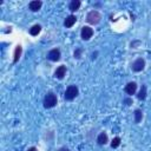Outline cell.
<instances>
[{"label":"cell","instance_id":"1","mask_svg":"<svg viewBox=\"0 0 151 151\" xmlns=\"http://www.w3.org/2000/svg\"><path fill=\"white\" fill-rule=\"evenodd\" d=\"M57 105V96L53 92H48L44 98V106L46 109H51Z\"/></svg>","mask_w":151,"mask_h":151},{"label":"cell","instance_id":"2","mask_svg":"<svg viewBox=\"0 0 151 151\" xmlns=\"http://www.w3.org/2000/svg\"><path fill=\"white\" fill-rule=\"evenodd\" d=\"M78 96V87L76 85H70L65 91V99L72 100Z\"/></svg>","mask_w":151,"mask_h":151},{"label":"cell","instance_id":"3","mask_svg":"<svg viewBox=\"0 0 151 151\" xmlns=\"http://www.w3.org/2000/svg\"><path fill=\"white\" fill-rule=\"evenodd\" d=\"M86 20H87L89 24H92V25L98 24V23L100 21V14H99V12H98V11H91V12L87 14Z\"/></svg>","mask_w":151,"mask_h":151},{"label":"cell","instance_id":"4","mask_svg":"<svg viewBox=\"0 0 151 151\" xmlns=\"http://www.w3.org/2000/svg\"><path fill=\"white\" fill-rule=\"evenodd\" d=\"M144 66H145V62H144V59L143 58H138V59H136L133 63H132V70L135 71V72H140L143 69H144Z\"/></svg>","mask_w":151,"mask_h":151},{"label":"cell","instance_id":"5","mask_svg":"<svg viewBox=\"0 0 151 151\" xmlns=\"http://www.w3.org/2000/svg\"><path fill=\"white\" fill-rule=\"evenodd\" d=\"M47 58L51 60V62H58L60 59V51H59L58 48L51 50V51L48 52V55H47Z\"/></svg>","mask_w":151,"mask_h":151},{"label":"cell","instance_id":"6","mask_svg":"<svg viewBox=\"0 0 151 151\" xmlns=\"http://www.w3.org/2000/svg\"><path fill=\"white\" fill-rule=\"evenodd\" d=\"M80 35H82V38H83L84 40H89V39L93 35V30H92L91 27H89V26H84V27L82 28Z\"/></svg>","mask_w":151,"mask_h":151},{"label":"cell","instance_id":"7","mask_svg":"<svg viewBox=\"0 0 151 151\" xmlns=\"http://www.w3.org/2000/svg\"><path fill=\"white\" fill-rule=\"evenodd\" d=\"M136 90H137V84L133 83V82L128 83L126 86H125V92H126L128 94H130V96H131V94H135Z\"/></svg>","mask_w":151,"mask_h":151},{"label":"cell","instance_id":"8","mask_svg":"<svg viewBox=\"0 0 151 151\" xmlns=\"http://www.w3.org/2000/svg\"><path fill=\"white\" fill-rule=\"evenodd\" d=\"M41 6H43V3H41V1H39V0H34V1H31V3H30V5H28L30 10H31V11H33V12L39 11V10L41 9Z\"/></svg>","mask_w":151,"mask_h":151},{"label":"cell","instance_id":"9","mask_svg":"<svg viewBox=\"0 0 151 151\" xmlns=\"http://www.w3.org/2000/svg\"><path fill=\"white\" fill-rule=\"evenodd\" d=\"M65 74H66V67H65L64 65H63V66H59V67L56 70V72H55V76H56L58 79H63Z\"/></svg>","mask_w":151,"mask_h":151},{"label":"cell","instance_id":"10","mask_svg":"<svg viewBox=\"0 0 151 151\" xmlns=\"http://www.w3.org/2000/svg\"><path fill=\"white\" fill-rule=\"evenodd\" d=\"M76 21H77V18L74 17V16H69L66 19H65V21H64V25L66 26V27H72L74 24H76Z\"/></svg>","mask_w":151,"mask_h":151},{"label":"cell","instance_id":"11","mask_svg":"<svg viewBox=\"0 0 151 151\" xmlns=\"http://www.w3.org/2000/svg\"><path fill=\"white\" fill-rule=\"evenodd\" d=\"M97 142H98V144H100V145L106 144V143H108V135H106L105 132L99 133V136H98V138H97Z\"/></svg>","mask_w":151,"mask_h":151},{"label":"cell","instance_id":"12","mask_svg":"<svg viewBox=\"0 0 151 151\" xmlns=\"http://www.w3.org/2000/svg\"><path fill=\"white\" fill-rule=\"evenodd\" d=\"M79 7H80V1H79V0H72V1L70 3V10L72 12L79 10Z\"/></svg>","mask_w":151,"mask_h":151},{"label":"cell","instance_id":"13","mask_svg":"<svg viewBox=\"0 0 151 151\" xmlns=\"http://www.w3.org/2000/svg\"><path fill=\"white\" fill-rule=\"evenodd\" d=\"M40 31H41V26H40V25H33V26L30 28V33H31L32 35H38V34L40 33Z\"/></svg>","mask_w":151,"mask_h":151},{"label":"cell","instance_id":"14","mask_svg":"<svg viewBox=\"0 0 151 151\" xmlns=\"http://www.w3.org/2000/svg\"><path fill=\"white\" fill-rule=\"evenodd\" d=\"M21 46H17L16 47V51H14V59H13V63H18L20 56H21Z\"/></svg>","mask_w":151,"mask_h":151},{"label":"cell","instance_id":"15","mask_svg":"<svg viewBox=\"0 0 151 151\" xmlns=\"http://www.w3.org/2000/svg\"><path fill=\"white\" fill-rule=\"evenodd\" d=\"M137 97H138V99H140V100H143V99L146 98V86H145V85L142 86V89H140V91H139V93H138Z\"/></svg>","mask_w":151,"mask_h":151},{"label":"cell","instance_id":"16","mask_svg":"<svg viewBox=\"0 0 151 151\" xmlns=\"http://www.w3.org/2000/svg\"><path fill=\"white\" fill-rule=\"evenodd\" d=\"M142 118H143V112L140 110H136L135 111V122L136 123H139L142 121Z\"/></svg>","mask_w":151,"mask_h":151},{"label":"cell","instance_id":"17","mask_svg":"<svg viewBox=\"0 0 151 151\" xmlns=\"http://www.w3.org/2000/svg\"><path fill=\"white\" fill-rule=\"evenodd\" d=\"M119 144H121V138H119V137H115V138L112 139V142H111V146H112L113 149L118 147Z\"/></svg>","mask_w":151,"mask_h":151},{"label":"cell","instance_id":"18","mask_svg":"<svg viewBox=\"0 0 151 151\" xmlns=\"http://www.w3.org/2000/svg\"><path fill=\"white\" fill-rule=\"evenodd\" d=\"M80 52H82V50H80V48H78L77 51L74 52V58H80Z\"/></svg>","mask_w":151,"mask_h":151},{"label":"cell","instance_id":"19","mask_svg":"<svg viewBox=\"0 0 151 151\" xmlns=\"http://www.w3.org/2000/svg\"><path fill=\"white\" fill-rule=\"evenodd\" d=\"M27 151H37V149H35V147H30Z\"/></svg>","mask_w":151,"mask_h":151},{"label":"cell","instance_id":"20","mask_svg":"<svg viewBox=\"0 0 151 151\" xmlns=\"http://www.w3.org/2000/svg\"><path fill=\"white\" fill-rule=\"evenodd\" d=\"M59 151H69V149H67V147H62Z\"/></svg>","mask_w":151,"mask_h":151}]
</instances>
